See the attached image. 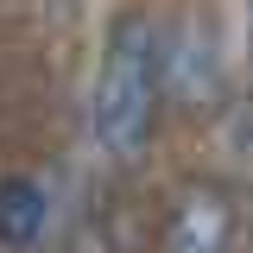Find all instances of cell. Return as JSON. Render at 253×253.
Here are the masks:
<instances>
[{
  "label": "cell",
  "instance_id": "obj_1",
  "mask_svg": "<svg viewBox=\"0 0 253 253\" xmlns=\"http://www.w3.org/2000/svg\"><path fill=\"white\" fill-rule=\"evenodd\" d=\"M158 76H165V51H158L152 19L121 13L101 51V76L89 95V126L95 146L108 158H139L158 121Z\"/></svg>",
  "mask_w": 253,
  "mask_h": 253
},
{
  "label": "cell",
  "instance_id": "obj_2",
  "mask_svg": "<svg viewBox=\"0 0 253 253\" xmlns=\"http://www.w3.org/2000/svg\"><path fill=\"white\" fill-rule=\"evenodd\" d=\"M228 247H234V203L209 184L184 190L165 221V253H228Z\"/></svg>",
  "mask_w": 253,
  "mask_h": 253
},
{
  "label": "cell",
  "instance_id": "obj_3",
  "mask_svg": "<svg viewBox=\"0 0 253 253\" xmlns=\"http://www.w3.org/2000/svg\"><path fill=\"white\" fill-rule=\"evenodd\" d=\"M51 228V196L38 177H0V247L26 253Z\"/></svg>",
  "mask_w": 253,
  "mask_h": 253
},
{
  "label": "cell",
  "instance_id": "obj_4",
  "mask_svg": "<svg viewBox=\"0 0 253 253\" xmlns=\"http://www.w3.org/2000/svg\"><path fill=\"white\" fill-rule=\"evenodd\" d=\"M221 146H228V158L253 177V101H234V108H228V121H221Z\"/></svg>",
  "mask_w": 253,
  "mask_h": 253
},
{
  "label": "cell",
  "instance_id": "obj_5",
  "mask_svg": "<svg viewBox=\"0 0 253 253\" xmlns=\"http://www.w3.org/2000/svg\"><path fill=\"white\" fill-rule=\"evenodd\" d=\"M247 51H253V0H247Z\"/></svg>",
  "mask_w": 253,
  "mask_h": 253
}]
</instances>
